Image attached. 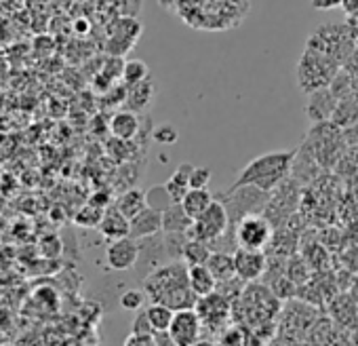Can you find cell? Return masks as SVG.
<instances>
[{
  "mask_svg": "<svg viewBox=\"0 0 358 346\" xmlns=\"http://www.w3.org/2000/svg\"><path fill=\"white\" fill-rule=\"evenodd\" d=\"M143 291L152 302L164 304L175 312L196 308L199 304V298L190 289L188 266L184 262H169L150 272L143 279Z\"/></svg>",
  "mask_w": 358,
  "mask_h": 346,
  "instance_id": "1",
  "label": "cell"
},
{
  "mask_svg": "<svg viewBox=\"0 0 358 346\" xmlns=\"http://www.w3.org/2000/svg\"><path fill=\"white\" fill-rule=\"evenodd\" d=\"M295 154L297 150H276V152H266L249 160L236 176V182L228 191L253 186L262 193L272 195L291 176Z\"/></svg>",
  "mask_w": 358,
  "mask_h": 346,
  "instance_id": "2",
  "label": "cell"
},
{
  "mask_svg": "<svg viewBox=\"0 0 358 346\" xmlns=\"http://www.w3.org/2000/svg\"><path fill=\"white\" fill-rule=\"evenodd\" d=\"M337 72H339V64L333 57L306 47L297 64V85L303 93L310 95L318 89L331 87Z\"/></svg>",
  "mask_w": 358,
  "mask_h": 346,
  "instance_id": "3",
  "label": "cell"
},
{
  "mask_svg": "<svg viewBox=\"0 0 358 346\" xmlns=\"http://www.w3.org/2000/svg\"><path fill=\"white\" fill-rule=\"evenodd\" d=\"M230 216V224L236 226L243 218L266 212V205L270 201L268 193H262L253 186H245V188H236V191H228L222 199H220Z\"/></svg>",
  "mask_w": 358,
  "mask_h": 346,
  "instance_id": "4",
  "label": "cell"
},
{
  "mask_svg": "<svg viewBox=\"0 0 358 346\" xmlns=\"http://www.w3.org/2000/svg\"><path fill=\"white\" fill-rule=\"evenodd\" d=\"M232 228H234L236 245L243 247V249L264 251L266 247H270L272 237H274V226L264 214L247 216Z\"/></svg>",
  "mask_w": 358,
  "mask_h": 346,
  "instance_id": "5",
  "label": "cell"
},
{
  "mask_svg": "<svg viewBox=\"0 0 358 346\" xmlns=\"http://www.w3.org/2000/svg\"><path fill=\"white\" fill-rule=\"evenodd\" d=\"M230 228H232V224H230L228 209H226V205H224L220 199H215L213 205H211L199 220H194V224H192L188 237L213 245V243L220 241Z\"/></svg>",
  "mask_w": 358,
  "mask_h": 346,
  "instance_id": "6",
  "label": "cell"
},
{
  "mask_svg": "<svg viewBox=\"0 0 358 346\" xmlns=\"http://www.w3.org/2000/svg\"><path fill=\"white\" fill-rule=\"evenodd\" d=\"M201 331H203V323L194 308L177 310L169 327V335L175 342V346H194L201 340Z\"/></svg>",
  "mask_w": 358,
  "mask_h": 346,
  "instance_id": "7",
  "label": "cell"
},
{
  "mask_svg": "<svg viewBox=\"0 0 358 346\" xmlns=\"http://www.w3.org/2000/svg\"><path fill=\"white\" fill-rule=\"evenodd\" d=\"M230 306L232 304L222 293L215 291V293H211L207 298H201L194 310L199 312L203 327H207L213 333H222V329H224V325L228 323V317H230Z\"/></svg>",
  "mask_w": 358,
  "mask_h": 346,
  "instance_id": "8",
  "label": "cell"
},
{
  "mask_svg": "<svg viewBox=\"0 0 358 346\" xmlns=\"http://www.w3.org/2000/svg\"><path fill=\"white\" fill-rule=\"evenodd\" d=\"M139 256H141V245L139 241L127 237L120 241H112L106 249V264L110 270L116 272H124L131 270L139 264Z\"/></svg>",
  "mask_w": 358,
  "mask_h": 346,
  "instance_id": "9",
  "label": "cell"
},
{
  "mask_svg": "<svg viewBox=\"0 0 358 346\" xmlns=\"http://www.w3.org/2000/svg\"><path fill=\"white\" fill-rule=\"evenodd\" d=\"M234 270H236V277L245 283H253V281H259L264 275H266V268H268V258L264 251H253V249H243L238 247L234 254Z\"/></svg>",
  "mask_w": 358,
  "mask_h": 346,
  "instance_id": "10",
  "label": "cell"
},
{
  "mask_svg": "<svg viewBox=\"0 0 358 346\" xmlns=\"http://www.w3.org/2000/svg\"><path fill=\"white\" fill-rule=\"evenodd\" d=\"M337 104H339V99L327 87V89H318V91H314V93L308 95L306 106H303V112H306V116H308V120L312 125L331 123V118H333V114L337 110Z\"/></svg>",
  "mask_w": 358,
  "mask_h": 346,
  "instance_id": "11",
  "label": "cell"
},
{
  "mask_svg": "<svg viewBox=\"0 0 358 346\" xmlns=\"http://www.w3.org/2000/svg\"><path fill=\"white\" fill-rule=\"evenodd\" d=\"M160 233H162V212L154 207L143 209L139 216L131 220V239L135 241L152 239V237H158Z\"/></svg>",
  "mask_w": 358,
  "mask_h": 346,
  "instance_id": "12",
  "label": "cell"
},
{
  "mask_svg": "<svg viewBox=\"0 0 358 346\" xmlns=\"http://www.w3.org/2000/svg\"><path fill=\"white\" fill-rule=\"evenodd\" d=\"M141 131V118L137 112L131 110H118L110 118V133L118 141H131Z\"/></svg>",
  "mask_w": 358,
  "mask_h": 346,
  "instance_id": "13",
  "label": "cell"
},
{
  "mask_svg": "<svg viewBox=\"0 0 358 346\" xmlns=\"http://www.w3.org/2000/svg\"><path fill=\"white\" fill-rule=\"evenodd\" d=\"M329 310H331L335 325H339L343 329H354L358 325V302L350 293L335 296Z\"/></svg>",
  "mask_w": 358,
  "mask_h": 346,
  "instance_id": "14",
  "label": "cell"
},
{
  "mask_svg": "<svg viewBox=\"0 0 358 346\" xmlns=\"http://www.w3.org/2000/svg\"><path fill=\"white\" fill-rule=\"evenodd\" d=\"M101 233L103 239H108L110 243L112 241H120V239H127L131 237V222L114 207H110L106 214H103V220L97 228Z\"/></svg>",
  "mask_w": 358,
  "mask_h": 346,
  "instance_id": "15",
  "label": "cell"
},
{
  "mask_svg": "<svg viewBox=\"0 0 358 346\" xmlns=\"http://www.w3.org/2000/svg\"><path fill=\"white\" fill-rule=\"evenodd\" d=\"M156 97V85L152 78L135 85V87H127V99H124V108L131 112H143L152 106Z\"/></svg>",
  "mask_w": 358,
  "mask_h": 346,
  "instance_id": "16",
  "label": "cell"
},
{
  "mask_svg": "<svg viewBox=\"0 0 358 346\" xmlns=\"http://www.w3.org/2000/svg\"><path fill=\"white\" fill-rule=\"evenodd\" d=\"M192 220L190 216L184 212L182 203H173L169 205L164 212H162V235H171V233H177V235H188L190 228H192Z\"/></svg>",
  "mask_w": 358,
  "mask_h": 346,
  "instance_id": "17",
  "label": "cell"
},
{
  "mask_svg": "<svg viewBox=\"0 0 358 346\" xmlns=\"http://www.w3.org/2000/svg\"><path fill=\"white\" fill-rule=\"evenodd\" d=\"M112 207L118 209L131 222L135 216H139L143 209H148V193H143L141 188H129L114 201Z\"/></svg>",
  "mask_w": 358,
  "mask_h": 346,
  "instance_id": "18",
  "label": "cell"
},
{
  "mask_svg": "<svg viewBox=\"0 0 358 346\" xmlns=\"http://www.w3.org/2000/svg\"><path fill=\"white\" fill-rule=\"evenodd\" d=\"M188 283H190L192 293L199 300L217 291V281L207 266H190L188 268Z\"/></svg>",
  "mask_w": 358,
  "mask_h": 346,
  "instance_id": "19",
  "label": "cell"
},
{
  "mask_svg": "<svg viewBox=\"0 0 358 346\" xmlns=\"http://www.w3.org/2000/svg\"><path fill=\"white\" fill-rule=\"evenodd\" d=\"M213 201H215V197L209 193V188L207 191H188V195L184 197V201H182V207H184V212L190 216V220L194 222V220H199L211 205H213Z\"/></svg>",
  "mask_w": 358,
  "mask_h": 346,
  "instance_id": "20",
  "label": "cell"
},
{
  "mask_svg": "<svg viewBox=\"0 0 358 346\" xmlns=\"http://www.w3.org/2000/svg\"><path fill=\"white\" fill-rule=\"evenodd\" d=\"M207 268L215 277L217 285L220 283H226V281H230V279L236 277L234 258H232V254H226V251H213L211 258H209V262H207Z\"/></svg>",
  "mask_w": 358,
  "mask_h": 346,
  "instance_id": "21",
  "label": "cell"
},
{
  "mask_svg": "<svg viewBox=\"0 0 358 346\" xmlns=\"http://www.w3.org/2000/svg\"><path fill=\"white\" fill-rule=\"evenodd\" d=\"M145 314L152 323V329L154 333H164L169 331L171 323H173V317H175V310L164 306V304H158V302H152L145 306Z\"/></svg>",
  "mask_w": 358,
  "mask_h": 346,
  "instance_id": "22",
  "label": "cell"
},
{
  "mask_svg": "<svg viewBox=\"0 0 358 346\" xmlns=\"http://www.w3.org/2000/svg\"><path fill=\"white\" fill-rule=\"evenodd\" d=\"M213 249L209 243H203V241H196V239H190L186 243V249H184V258L182 262L190 268V266H207L209 258H211Z\"/></svg>",
  "mask_w": 358,
  "mask_h": 346,
  "instance_id": "23",
  "label": "cell"
},
{
  "mask_svg": "<svg viewBox=\"0 0 358 346\" xmlns=\"http://www.w3.org/2000/svg\"><path fill=\"white\" fill-rule=\"evenodd\" d=\"M331 123L337 129H350V127H354L358 123V102H356V97L341 99L337 104V110H335Z\"/></svg>",
  "mask_w": 358,
  "mask_h": 346,
  "instance_id": "24",
  "label": "cell"
},
{
  "mask_svg": "<svg viewBox=\"0 0 358 346\" xmlns=\"http://www.w3.org/2000/svg\"><path fill=\"white\" fill-rule=\"evenodd\" d=\"M150 78V68L145 62L141 60H129L124 62V70H122V83L124 87H135L143 81Z\"/></svg>",
  "mask_w": 358,
  "mask_h": 346,
  "instance_id": "25",
  "label": "cell"
},
{
  "mask_svg": "<svg viewBox=\"0 0 358 346\" xmlns=\"http://www.w3.org/2000/svg\"><path fill=\"white\" fill-rule=\"evenodd\" d=\"M188 241H190L188 235H177V233L162 235V243H164L166 258H169L171 262H182L184 249H186V243H188Z\"/></svg>",
  "mask_w": 358,
  "mask_h": 346,
  "instance_id": "26",
  "label": "cell"
},
{
  "mask_svg": "<svg viewBox=\"0 0 358 346\" xmlns=\"http://www.w3.org/2000/svg\"><path fill=\"white\" fill-rule=\"evenodd\" d=\"M103 214H106L103 209H99V207L89 203V205L78 209V214L74 216V222L80 228H99V224L103 220Z\"/></svg>",
  "mask_w": 358,
  "mask_h": 346,
  "instance_id": "27",
  "label": "cell"
},
{
  "mask_svg": "<svg viewBox=\"0 0 358 346\" xmlns=\"http://www.w3.org/2000/svg\"><path fill=\"white\" fill-rule=\"evenodd\" d=\"M285 275H287L297 287H301V285H306V281L310 279V264H308L306 260L297 258V256H293L291 260L287 258V270H285Z\"/></svg>",
  "mask_w": 358,
  "mask_h": 346,
  "instance_id": "28",
  "label": "cell"
},
{
  "mask_svg": "<svg viewBox=\"0 0 358 346\" xmlns=\"http://www.w3.org/2000/svg\"><path fill=\"white\" fill-rule=\"evenodd\" d=\"M118 304L122 310L139 312V310H143V304H145V291L143 289H127L120 293Z\"/></svg>",
  "mask_w": 358,
  "mask_h": 346,
  "instance_id": "29",
  "label": "cell"
},
{
  "mask_svg": "<svg viewBox=\"0 0 358 346\" xmlns=\"http://www.w3.org/2000/svg\"><path fill=\"white\" fill-rule=\"evenodd\" d=\"M152 139L160 146H173L179 141V131L171 123H160L152 129Z\"/></svg>",
  "mask_w": 358,
  "mask_h": 346,
  "instance_id": "30",
  "label": "cell"
},
{
  "mask_svg": "<svg viewBox=\"0 0 358 346\" xmlns=\"http://www.w3.org/2000/svg\"><path fill=\"white\" fill-rule=\"evenodd\" d=\"M352 78H350V74L348 72H343V70H339L337 72V76L333 78V83H331V91H333V95L341 102V99H350L352 97Z\"/></svg>",
  "mask_w": 358,
  "mask_h": 346,
  "instance_id": "31",
  "label": "cell"
},
{
  "mask_svg": "<svg viewBox=\"0 0 358 346\" xmlns=\"http://www.w3.org/2000/svg\"><path fill=\"white\" fill-rule=\"evenodd\" d=\"M268 287L272 289V293H274L278 300L293 298V296L297 293V289H299V287H297V285H295L287 275H285V277H280V279H276V281H274V283H270Z\"/></svg>",
  "mask_w": 358,
  "mask_h": 346,
  "instance_id": "32",
  "label": "cell"
},
{
  "mask_svg": "<svg viewBox=\"0 0 358 346\" xmlns=\"http://www.w3.org/2000/svg\"><path fill=\"white\" fill-rule=\"evenodd\" d=\"M243 283L245 281H241L238 277H234V279H230V281H226V283H220L217 285V293H222L230 304L236 300V298H241V293H243Z\"/></svg>",
  "mask_w": 358,
  "mask_h": 346,
  "instance_id": "33",
  "label": "cell"
},
{
  "mask_svg": "<svg viewBox=\"0 0 358 346\" xmlns=\"http://www.w3.org/2000/svg\"><path fill=\"white\" fill-rule=\"evenodd\" d=\"M211 182V169L209 167H194L190 176V188L192 191H207Z\"/></svg>",
  "mask_w": 358,
  "mask_h": 346,
  "instance_id": "34",
  "label": "cell"
},
{
  "mask_svg": "<svg viewBox=\"0 0 358 346\" xmlns=\"http://www.w3.org/2000/svg\"><path fill=\"white\" fill-rule=\"evenodd\" d=\"M122 70H124V62L120 57H110L108 64H103L101 68V76H106L108 81L116 83V78H122Z\"/></svg>",
  "mask_w": 358,
  "mask_h": 346,
  "instance_id": "35",
  "label": "cell"
},
{
  "mask_svg": "<svg viewBox=\"0 0 358 346\" xmlns=\"http://www.w3.org/2000/svg\"><path fill=\"white\" fill-rule=\"evenodd\" d=\"M131 333H139V335H154V329H152V323L145 314V308L139 310L131 323Z\"/></svg>",
  "mask_w": 358,
  "mask_h": 346,
  "instance_id": "36",
  "label": "cell"
},
{
  "mask_svg": "<svg viewBox=\"0 0 358 346\" xmlns=\"http://www.w3.org/2000/svg\"><path fill=\"white\" fill-rule=\"evenodd\" d=\"M222 346H245V327H230L222 331Z\"/></svg>",
  "mask_w": 358,
  "mask_h": 346,
  "instance_id": "37",
  "label": "cell"
},
{
  "mask_svg": "<svg viewBox=\"0 0 358 346\" xmlns=\"http://www.w3.org/2000/svg\"><path fill=\"white\" fill-rule=\"evenodd\" d=\"M122 346H156L154 335H139V333H131Z\"/></svg>",
  "mask_w": 358,
  "mask_h": 346,
  "instance_id": "38",
  "label": "cell"
},
{
  "mask_svg": "<svg viewBox=\"0 0 358 346\" xmlns=\"http://www.w3.org/2000/svg\"><path fill=\"white\" fill-rule=\"evenodd\" d=\"M154 340H156V346H175V342L171 340L169 331H164V333H154Z\"/></svg>",
  "mask_w": 358,
  "mask_h": 346,
  "instance_id": "39",
  "label": "cell"
},
{
  "mask_svg": "<svg viewBox=\"0 0 358 346\" xmlns=\"http://www.w3.org/2000/svg\"><path fill=\"white\" fill-rule=\"evenodd\" d=\"M341 3V0H312V5L316 9H333Z\"/></svg>",
  "mask_w": 358,
  "mask_h": 346,
  "instance_id": "40",
  "label": "cell"
},
{
  "mask_svg": "<svg viewBox=\"0 0 358 346\" xmlns=\"http://www.w3.org/2000/svg\"><path fill=\"white\" fill-rule=\"evenodd\" d=\"M356 302H358V272L354 275V279H352V283H350V291H348Z\"/></svg>",
  "mask_w": 358,
  "mask_h": 346,
  "instance_id": "41",
  "label": "cell"
},
{
  "mask_svg": "<svg viewBox=\"0 0 358 346\" xmlns=\"http://www.w3.org/2000/svg\"><path fill=\"white\" fill-rule=\"evenodd\" d=\"M350 342H352V346H358V325L352 329V338H350Z\"/></svg>",
  "mask_w": 358,
  "mask_h": 346,
  "instance_id": "42",
  "label": "cell"
},
{
  "mask_svg": "<svg viewBox=\"0 0 358 346\" xmlns=\"http://www.w3.org/2000/svg\"><path fill=\"white\" fill-rule=\"evenodd\" d=\"M194 346H215V344H213L211 340H199V342H196Z\"/></svg>",
  "mask_w": 358,
  "mask_h": 346,
  "instance_id": "43",
  "label": "cell"
}]
</instances>
